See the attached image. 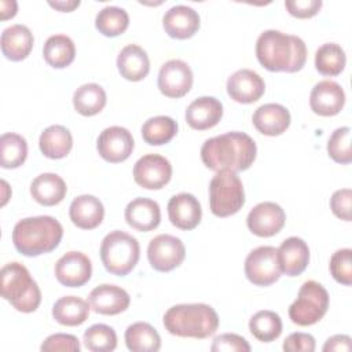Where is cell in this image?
<instances>
[{"label": "cell", "mask_w": 352, "mask_h": 352, "mask_svg": "<svg viewBox=\"0 0 352 352\" xmlns=\"http://www.w3.org/2000/svg\"><path fill=\"white\" fill-rule=\"evenodd\" d=\"M38 147L44 157L60 160L70 153L73 147V136L63 125H51L41 132Z\"/></svg>", "instance_id": "29"}, {"label": "cell", "mask_w": 352, "mask_h": 352, "mask_svg": "<svg viewBox=\"0 0 352 352\" xmlns=\"http://www.w3.org/2000/svg\"><path fill=\"white\" fill-rule=\"evenodd\" d=\"M0 154L1 168L15 169L19 168L28 157L26 139L18 133L7 132L0 138Z\"/></svg>", "instance_id": "36"}, {"label": "cell", "mask_w": 352, "mask_h": 352, "mask_svg": "<svg viewBox=\"0 0 352 352\" xmlns=\"http://www.w3.org/2000/svg\"><path fill=\"white\" fill-rule=\"evenodd\" d=\"M33 33L28 26L21 23L6 28L1 33L0 40L3 55L14 62H19L28 58L33 48Z\"/></svg>", "instance_id": "26"}, {"label": "cell", "mask_w": 352, "mask_h": 352, "mask_svg": "<svg viewBox=\"0 0 352 352\" xmlns=\"http://www.w3.org/2000/svg\"><path fill=\"white\" fill-rule=\"evenodd\" d=\"M140 246L135 236L114 230L109 232L100 243V258L107 272L125 276L139 261Z\"/></svg>", "instance_id": "6"}, {"label": "cell", "mask_w": 352, "mask_h": 352, "mask_svg": "<svg viewBox=\"0 0 352 352\" xmlns=\"http://www.w3.org/2000/svg\"><path fill=\"white\" fill-rule=\"evenodd\" d=\"M327 308V290L315 280H307L301 285L297 298L289 307V318L298 326H311L324 316Z\"/></svg>", "instance_id": "8"}, {"label": "cell", "mask_w": 352, "mask_h": 352, "mask_svg": "<svg viewBox=\"0 0 352 352\" xmlns=\"http://www.w3.org/2000/svg\"><path fill=\"white\" fill-rule=\"evenodd\" d=\"M91 305L81 297L65 296L55 301L52 307L54 319L63 326L82 324L89 316Z\"/></svg>", "instance_id": "30"}, {"label": "cell", "mask_w": 352, "mask_h": 352, "mask_svg": "<svg viewBox=\"0 0 352 352\" xmlns=\"http://www.w3.org/2000/svg\"><path fill=\"white\" fill-rule=\"evenodd\" d=\"M106 92L96 82H88L78 87L73 94V106L77 113L85 117L95 116L106 106Z\"/></svg>", "instance_id": "33"}, {"label": "cell", "mask_w": 352, "mask_h": 352, "mask_svg": "<svg viewBox=\"0 0 352 352\" xmlns=\"http://www.w3.org/2000/svg\"><path fill=\"white\" fill-rule=\"evenodd\" d=\"M346 63L344 50L337 43L322 44L315 54V67L323 76H338Z\"/></svg>", "instance_id": "37"}, {"label": "cell", "mask_w": 352, "mask_h": 352, "mask_svg": "<svg viewBox=\"0 0 352 352\" xmlns=\"http://www.w3.org/2000/svg\"><path fill=\"white\" fill-rule=\"evenodd\" d=\"M177 133V122L168 116H155L142 125V138L150 146L169 143Z\"/></svg>", "instance_id": "34"}, {"label": "cell", "mask_w": 352, "mask_h": 352, "mask_svg": "<svg viewBox=\"0 0 352 352\" xmlns=\"http://www.w3.org/2000/svg\"><path fill=\"white\" fill-rule=\"evenodd\" d=\"M168 333L183 338L204 340L213 336L219 327V315L208 304H177L164 315Z\"/></svg>", "instance_id": "4"}, {"label": "cell", "mask_w": 352, "mask_h": 352, "mask_svg": "<svg viewBox=\"0 0 352 352\" xmlns=\"http://www.w3.org/2000/svg\"><path fill=\"white\" fill-rule=\"evenodd\" d=\"M91 260L81 252H67L55 264V276L66 287H80L91 279Z\"/></svg>", "instance_id": "15"}, {"label": "cell", "mask_w": 352, "mask_h": 352, "mask_svg": "<svg viewBox=\"0 0 352 352\" xmlns=\"http://www.w3.org/2000/svg\"><path fill=\"white\" fill-rule=\"evenodd\" d=\"M69 216L72 223L78 228L94 230L102 223L104 217V208L100 199L95 195L82 194L72 201Z\"/></svg>", "instance_id": "25"}, {"label": "cell", "mask_w": 352, "mask_h": 352, "mask_svg": "<svg viewBox=\"0 0 352 352\" xmlns=\"http://www.w3.org/2000/svg\"><path fill=\"white\" fill-rule=\"evenodd\" d=\"M257 147L254 140L243 132H227L205 140L201 147V160L212 170L241 172L254 162Z\"/></svg>", "instance_id": "1"}, {"label": "cell", "mask_w": 352, "mask_h": 352, "mask_svg": "<svg viewBox=\"0 0 352 352\" xmlns=\"http://www.w3.org/2000/svg\"><path fill=\"white\" fill-rule=\"evenodd\" d=\"M285 7L290 15L305 19L316 15L322 8L320 0H287L285 1Z\"/></svg>", "instance_id": "45"}, {"label": "cell", "mask_w": 352, "mask_h": 352, "mask_svg": "<svg viewBox=\"0 0 352 352\" xmlns=\"http://www.w3.org/2000/svg\"><path fill=\"white\" fill-rule=\"evenodd\" d=\"M352 250L349 248L345 249H338L337 252L333 253L330 257V272L333 278L345 286L352 285Z\"/></svg>", "instance_id": "41"}, {"label": "cell", "mask_w": 352, "mask_h": 352, "mask_svg": "<svg viewBox=\"0 0 352 352\" xmlns=\"http://www.w3.org/2000/svg\"><path fill=\"white\" fill-rule=\"evenodd\" d=\"M283 324L280 316L268 309L256 312L249 320V330L253 337L261 342H271L282 333Z\"/></svg>", "instance_id": "35"}, {"label": "cell", "mask_w": 352, "mask_h": 352, "mask_svg": "<svg viewBox=\"0 0 352 352\" xmlns=\"http://www.w3.org/2000/svg\"><path fill=\"white\" fill-rule=\"evenodd\" d=\"M63 236L62 224L52 216H36L19 220L12 230L15 249L28 257L50 253Z\"/></svg>", "instance_id": "3"}, {"label": "cell", "mask_w": 352, "mask_h": 352, "mask_svg": "<svg viewBox=\"0 0 352 352\" xmlns=\"http://www.w3.org/2000/svg\"><path fill=\"white\" fill-rule=\"evenodd\" d=\"M327 153L329 157L341 165H346L352 161V153H351V128L349 126H341L337 128L329 142H327Z\"/></svg>", "instance_id": "40"}, {"label": "cell", "mask_w": 352, "mask_h": 352, "mask_svg": "<svg viewBox=\"0 0 352 352\" xmlns=\"http://www.w3.org/2000/svg\"><path fill=\"white\" fill-rule=\"evenodd\" d=\"M129 25L128 12L116 6H107L102 8L95 18V26L106 37H116L122 34Z\"/></svg>", "instance_id": "38"}, {"label": "cell", "mask_w": 352, "mask_h": 352, "mask_svg": "<svg viewBox=\"0 0 352 352\" xmlns=\"http://www.w3.org/2000/svg\"><path fill=\"white\" fill-rule=\"evenodd\" d=\"M172 177L170 162L160 154H146L133 165V179L136 184L146 190H160Z\"/></svg>", "instance_id": "11"}, {"label": "cell", "mask_w": 352, "mask_h": 352, "mask_svg": "<svg viewBox=\"0 0 352 352\" xmlns=\"http://www.w3.org/2000/svg\"><path fill=\"white\" fill-rule=\"evenodd\" d=\"M252 121L260 133L278 136L289 128L292 117L285 106L279 103H265L256 109Z\"/></svg>", "instance_id": "24"}, {"label": "cell", "mask_w": 352, "mask_h": 352, "mask_svg": "<svg viewBox=\"0 0 352 352\" xmlns=\"http://www.w3.org/2000/svg\"><path fill=\"white\" fill-rule=\"evenodd\" d=\"M84 345L92 352H110L117 346V334L113 327L98 323L84 331Z\"/></svg>", "instance_id": "39"}, {"label": "cell", "mask_w": 352, "mask_h": 352, "mask_svg": "<svg viewBox=\"0 0 352 352\" xmlns=\"http://www.w3.org/2000/svg\"><path fill=\"white\" fill-rule=\"evenodd\" d=\"M192 70L182 59H170L165 62L158 73V88L168 98H182L192 87Z\"/></svg>", "instance_id": "12"}, {"label": "cell", "mask_w": 352, "mask_h": 352, "mask_svg": "<svg viewBox=\"0 0 352 352\" xmlns=\"http://www.w3.org/2000/svg\"><path fill=\"white\" fill-rule=\"evenodd\" d=\"M43 56L50 66L55 69H63L74 60V43L66 34L50 36L43 47Z\"/></svg>", "instance_id": "32"}, {"label": "cell", "mask_w": 352, "mask_h": 352, "mask_svg": "<svg viewBox=\"0 0 352 352\" xmlns=\"http://www.w3.org/2000/svg\"><path fill=\"white\" fill-rule=\"evenodd\" d=\"M186 257V248L182 239L169 234L154 236L147 246L150 265L160 272H168L179 267Z\"/></svg>", "instance_id": "10"}, {"label": "cell", "mask_w": 352, "mask_h": 352, "mask_svg": "<svg viewBox=\"0 0 352 352\" xmlns=\"http://www.w3.org/2000/svg\"><path fill=\"white\" fill-rule=\"evenodd\" d=\"M223 117V104L213 96H201L192 100L186 110L187 124L197 131H205L219 124Z\"/></svg>", "instance_id": "23"}, {"label": "cell", "mask_w": 352, "mask_h": 352, "mask_svg": "<svg viewBox=\"0 0 352 352\" xmlns=\"http://www.w3.org/2000/svg\"><path fill=\"white\" fill-rule=\"evenodd\" d=\"M286 221L285 210L275 202H260L248 214V228L257 236L268 238L278 234Z\"/></svg>", "instance_id": "14"}, {"label": "cell", "mask_w": 352, "mask_h": 352, "mask_svg": "<svg viewBox=\"0 0 352 352\" xmlns=\"http://www.w3.org/2000/svg\"><path fill=\"white\" fill-rule=\"evenodd\" d=\"M135 147L132 133L118 125L109 126L103 129L98 138L96 148L99 155L111 164H118L125 161Z\"/></svg>", "instance_id": "13"}, {"label": "cell", "mask_w": 352, "mask_h": 352, "mask_svg": "<svg viewBox=\"0 0 352 352\" xmlns=\"http://www.w3.org/2000/svg\"><path fill=\"white\" fill-rule=\"evenodd\" d=\"M124 216L129 227L142 232H147L155 230L160 226L161 209L154 199L138 197L126 205Z\"/></svg>", "instance_id": "22"}, {"label": "cell", "mask_w": 352, "mask_h": 352, "mask_svg": "<svg viewBox=\"0 0 352 352\" xmlns=\"http://www.w3.org/2000/svg\"><path fill=\"white\" fill-rule=\"evenodd\" d=\"M278 252L274 246H258L245 260V275L256 286H270L280 278Z\"/></svg>", "instance_id": "9"}, {"label": "cell", "mask_w": 352, "mask_h": 352, "mask_svg": "<svg viewBox=\"0 0 352 352\" xmlns=\"http://www.w3.org/2000/svg\"><path fill=\"white\" fill-rule=\"evenodd\" d=\"M162 26L169 37L186 40L192 37L199 29V15L188 6H173L165 12Z\"/></svg>", "instance_id": "20"}, {"label": "cell", "mask_w": 352, "mask_h": 352, "mask_svg": "<svg viewBox=\"0 0 352 352\" xmlns=\"http://www.w3.org/2000/svg\"><path fill=\"white\" fill-rule=\"evenodd\" d=\"M316 346L314 336L308 333H292L283 341L285 352H314Z\"/></svg>", "instance_id": "46"}, {"label": "cell", "mask_w": 352, "mask_h": 352, "mask_svg": "<svg viewBox=\"0 0 352 352\" xmlns=\"http://www.w3.org/2000/svg\"><path fill=\"white\" fill-rule=\"evenodd\" d=\"M210 210L217 217H228L245 205V190L239 176L231 170L217 172L209 184Z\"/></svg>", "instance_id": "7"}, {"label": "cell", "mask_w": 352, "mask_h": 352, "mask_svg": "<svg viewBox=\"0 0 352 352\" xmlns=\"http://www.w3.org/2000/svg\"><path fill=\"white\" fill-rule=\"evenodd\" d=\"M351 188H341L334 191L330 198V208L334 216H337L341 220L351 221Z\"/></svg>", "instance_id": "44"}, {"label": "cell", "mask_w": 352, "mask_h": 352, "mask_svg": "<svg viewBox=\"0 0 352 352\" xmlns=\"http://www.w3.org/2000/svg\"><path fill=\"white\" fill-rule=\"evenodd\" d=\"M345 104V92L342 87L331 80H323L315 84L309 95L311 110L322 117L338 114Z\"/></svg>", "instance_id": "16"}, {"label": "cell", "mask_w": 352, "mask_h": 352, "mask_svg": "<svg viewBox=\"0 0 352 352\" xmlns=\"http://www.w3.org/2000/svg\"><path fill=\"white\" fill-rule=\"evenodd\" d=\"M168 217L176 228L194 230L202 217L201 204L192 194H176L168 202Z\"/></svg>", "instance_id": "18"}, {"label": "cell", "mask_w": 352, "mask_h": 352, "mask_svg": "<svg viewBox=\"0 0 352 352\" xmlns=\"http://www.w3.org/2000/svg\"><path fill=\"white\" fill-rule=\"evenodd\" d=\"M52 8H56L59 11L63 12H70L74 8H77L80 6V0H67V1H50L48 3Z\"/></svg>", "instance_id": "48"}, {"label": "cell", "mask_w": 352, "mask_h": 352, "mask_svg": "<svg viewBox=\"0 0 352 352\" xmlns=\"http://www.w3.org/2000/svg\"><path fill=\"white\" fill-rule=\"evenodd\" d=\"M125 344L132 352H157L161 348V337L150 323L136 322L126 327Z\"/></svg>", "instance_id": "31"}, {"label": "cell", "mask_w": 352, "mask_h": 352, "mask_svg": "<svg viewBox=\"0 0 352 352\" xmlns=\"http://www.w3.org/2000/svg\"><path fill=\"white\" fill-rule=\"evenodd\" d=\"M264 91V80L250 69H239L227 80V94L238 103H253L263 96Z\"/></svg>", "instance_id": "17"}, {"label": "cell", "mask_w": 352, "mask_h": 352, "mask_svg": "<svg viewBox=\"0 0 352 352\" xmlns=\"http://www.w3.org/2000/svg\"><path fill=\"white\" fill-rule=\"evenodd\" d=\"M67 187L65 180L56 173H41L30 184V194L36 202L44 206H54L63 201Z\"/></svg>", "instance_id": "28"}, {"label": "cell", "mask_w": 352, "mask_h": 352, "mask_svg": "<svg viewBox=\"0 0 352 352\" xmlns=\"http://www.w3.org/2000/svg\"><path fill=\"white\" fill-rule=\"evenodd\" d=\"M117 67L125 80L140 81L150 72V59L142 47L128 44L117 56Z\"/></svg>", "instance_id": "27"}, {"label": "cell", "mask_w": 352, "mask_h": 352, "mask_svg": "<svg viewBox=\"0 0 352 352\" xmlns=\"http://www.w3.org/2000/svg\"><path fill=\"white\" fill-rule=\"evenodd\" d=\"M40 349L43 352H78L81 349L78 338L73 334H65V333H55L48 336Z\"/></svg>", "instance_id": "42"}, {"label": "cell", "mask_w": 352, "mask_h": 352, "mask_svg": "<svg viewBox=\"0 0 352 352\" xmlns=\"http://www.w3.org/2000/svg\"><path fill=\"white\" fill-rule=\"evenodd\" d=\"M256 56L270 72L296 73L305 65L307 47L298 36L268 29L256 41Z\"/></svg>", "instance_id": "2"}, {"label": "cell", "mask_w": 352, "mask_h": 352, "mask_svg": "<svg viewBox=\"0 0 352 352\" xmlns=\"http://www.w3.org/2000/svg\"><path fill=\"white\" fill-rule=\"evenodd\" d=\"M276 252L280 271L287 276L302 274L309 263V248L307 242L298 236L286 238Z\"/></svg>", "instance_id": "21"}, {"label": "cell", "mask_w": 352, "mask_h": 352, "mask_svg": "<svg viewBox=\"0 0 352 352\" xmlns=\"http://www.w3.org/2000/svg\"><path fill=\"white\" fill-rule=\"evenodd\" d=\"M322 349L324 352H349L352 349L351 337L345 334H336L324 342Z\"/></svg>", "instance_id": "47"}, {"label": "cell", "mask_w": 352, "mask_h": 352, "mask_svg": "<svg viewBox=\"0 0 352 352\" xmlns=\"http://www.w3.org/2000/svg\"><path fill=\"white\" fill-rule=\"evenodd\" d=\"M210 349L213 352H249V342L238 334L224 333L214 337Z\"/></svg>", "instance_id": "43"}, {"label": "cell", "mask_w": 352, "mask_h": 352, "mask_svg": "<svg viewBox=\"0 0 352 352\" xmlns=\"http://www.w3.org/2000/svg\"><path fill=\"white\" fill-rule=\"evenodd\" d=\"M0 289L1 297L19 312H34L41 302L40 287L21 263H8L1 268Z\"/></svg>", "instance_id": "5"}, {"label": "cell", "mask_w": 352, "mask_h": 352, "mask_svg": "<svg viewBox=\"0 0 352 352\" xmlns=\"http://www.w3.org/2000/svg\"><path fill=\"white\" fill-rule=\"evenodd\" d=\"M91 308L100 315H118L124 312L131 302L128 292L116 285H99L89 293Z\"/></svg>", "instance_id": "19"}]
</instances>
